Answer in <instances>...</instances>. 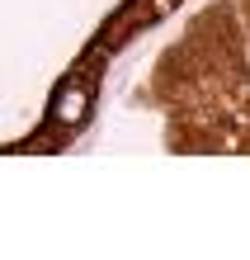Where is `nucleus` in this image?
Wrapping results in <instances>:
<instances>
[{
	"instance_id": "1",
	"label": "nucleus",
	"mask_w": 250,
	"mask_h": 260,
	"mask_svg": "<svg viewBox=\"0 0 250 260\" xmlns=\"http://www.w3.org/2000/svg\"><path fill=\"white\" fill-rule=\"evenodd\" d=\"M85 109H90V81H71L57 90V100H52V123H61V128H71V123H81L85 118Z\"/></svg>"
}]
</instances>
